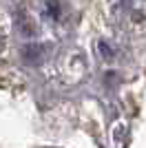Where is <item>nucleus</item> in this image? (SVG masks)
Returning <instances> with one entry per match:
<instances>
[{"label": "nucleus", "mask_w": 146, "mask_h": 148, "mask_svg": "<svg viewBox=\"0 0 146 148\" xmlns=\"http://www.w3.org/2000/svg\"><path fill=\"white\" fill-rule=\"evenodd\" d=\"M18 29L22 31L27 38H33V36H36V29L31 27V20H29L27 13H24V16H22V13H18Z\"/></svg>", "instance_id": "nucleus-3"}, {"label": "nucleus", "mask_w": 146, "mask_h": 148, "mask_svg": "<svg viewBox=\"0 0 146 148\" xmlns=\"http://www.w3.org/2000/svg\"><path fill=\"white\" fill-rule=\"evenodd\" d=\"M44 56V47L42 44H36V42H29L22 47V60L27 64H40Z\"/></svg>", "instance_id": "nucleus-1"}, {"label": "nucleus", "mask_w": 146, "mask_h": 148, "mask_svg": "<svg viewBox=\"0 0 146 148\" xmlns=\"http://www.w3.org/2000/svg\"><path fill=\"white\" fill-rule=\"evenodd\" d=\"M97 49H100V53L104 56V60H113V56H115V51L111 49L106 42H97Z\"/></svg>", "instance_id": "nucleus-4"}, {"label": "nucleus", "mask_w": 146, "mask_h": 148, "mask_svg": "<svg viewBox=\"0 0 146 148\" xmlns=\"http://www.w3.org/2000/svg\"><path fill=\"white\" fill-rule=\"evenodd\" d=\"M44 13H47V18H51V20H60V16H62L60 0H44Z\"/></svg>", "instance_id": "nucleus-2"}, {"label": "nucleus", "mask_w": 146, "mask_h": 148, "mask_svg": "<svg viewBox=\"0 0 146 148\" xmlns=\"http://www.w3.org/2000/svg\"><path fill=\"white\" fill-rule=\"evenodd\" d=\"M5 49V40H2V38H0V51Z\"/></svg>", "instance_id": "nucleus-5"}]
</instances>
